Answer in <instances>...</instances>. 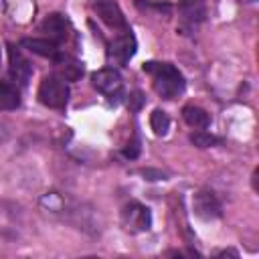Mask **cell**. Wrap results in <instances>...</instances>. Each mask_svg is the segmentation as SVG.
I'll return each instance as SVG.
<instances>
[{
  "mask_svg": "<svg viewBox=\"0 0 259 259\" xmlns=\"http://www.w3.org/2000/svg\"><path fill=\"white\" fill-rule=\"evenodd\" d=\"M144 73L152 77V87L162 99H174L178 97L184 87V75L172 65V63H158V61H148L144 63Z\"/></svg>",
  "mask_w": 259,
  "mask_h": 259,
  "instance_id": "obj_1",
  "label": "cell"
},
{
  "mask_svg": "<svg viewBox=\"0 0 259 259\" xmlns=\"http://www.w3.org/2000/svg\"><path fill=\"white\" fill-rule=\"evenodd\" d=\"M69 85L59 75H47L42 77L38 85V101L51 109H65L69 103Z\"/></svg>",
  "mask_w": 259,
  "mask_h": 259,
  "instance_id": "obj_2",
  "label": "cell"
},
{
  "mask_svg": "<svg viewBox=\"0 0 259 259\" xmlns=\"http://www.w3.org/2000/svg\"><path fill=\"white\" fill-rule=\"evenodd\" d=\"M119 217H121L123 229L130 231V233H146L152 227V212H150V208L146 204H142V202H136V200L127 202L121 208Z\"/></svg>",
  "mask_w": 259,
  "mask_h": 259,
  "instance_id": "obj_3",
  "label": "cell"
},
{
  "mask_svg": "<svg viewBox=\"0 0 259 259\" xmlns=\"http://www.w3.org/2000/svg\"><path fill=\"white\" fill-rule=\"evenodd\" d=\"M136 36L132 34L130 28H123L121 34H117L109 45H107V61L109 65L123 67L130 63V59L136 55Z\"/></svg>",
  "mask_w": 259,
  "mask_h": 259,
  "instance_id": "obj_4",
  "label": "cell"
},
{
  "mask_svg": "<svg viewBox=\"0 0 259 259\" xmlns=\"http://www.w3.org/2000/svg\"><path fill=\"white\" fill-rule=\"evenodd\" d=\"M178 16H180V30L184 34H190L206 18V2L204 0H180Z\"/></svg>",
  "mask_w": 259,
  "mask_h": 259,
  "instance_id": "obj_5",
  "label": "cell"
},
{
  "mask_svg": "<svg viewBox=\"0 0 259 259\" xmlns=\"http://www.w3.org/2000/svg\"><path fill=\"white\" fill-rule=\"evenodd\" d=\"M91 85L101 93L105 95L107 99H117L121 95V89H123V81H121V75L117 69L113 67H105V69H99L91 75Z\"/></svg>",
  "mask_w": 259,
  "mask_h": 259,
  "instance_id": "obj_6",
  "label": "cell"
},
{
  "mask_svg": "<svg viewBox=\"0 0 259 259\" xmlns=\"http://www.w3.org/2000/svg\"><path fill=\"white\" fill-rule=\"evenodd\" d=\"M192 208H194V214L200 217L202 221H214L223 214V206H221V200L217 198V194L208 188H202L194 194L192 198Z\"/></svg>",
  "mask_w": 259,
  "mask_h": 259,
  "instance_id": "obj_7",
  "label": "cell"
},
{
  "mask_svg": "<svg viewBox=\"0 0 259 259\" xmlns=\"http://www.w3.org/2000/svg\"><path fill=\"white\" fill-rule=\"evenodd\" d=\"M91 8L97 14V18L105 22L109 28H127L125 16L115 0H91Z\"/></svg>",
  "mask_w": 259,
  "mask_h": 259,
  "instance_id": "obj_8",
  "label": "cell"
},
{
  "mask_svg": "<svg viewBox=\"0 0 259 259\" xmlns=\"http://www.w3.org/2000/svg\"><path fill=\"white\" fill-rule=\"evenodd\" d=\"M8 73H10V77H12V81H14V85H20V87H24V85H28V81H30V75H32V65H30V61L16 49V47H8Z\"/></svg>",
  "mask_w": 259,
  "mask_h": 259,
  "instance_id": "obj_9",
  "label": "cell"
},
{
  "mask_svg": "<svg viewBox=\"0 0 259 259\" xmlns=\"http://www.w3.org/2000/svg\"><path fill=\"white\" fill-rule=\"evenodd\" d=\"M40 32H45L49 40H53L55 45L67 40L69 36V20L65 14L61 12H53V14H47L45 20L40 22Z\"/></svg>",
  "mask_w": 259,
  "mask_h": 259,
  "instance_id": "obj_10",
  "label": "cell"
},
{
  "mask_svg": "<svg viewBox=\"0 0 259 259\" xmlns=\"http://www.w3.org/2000/svg\"><path fill=\"white\" fill-rule=\"evenodd\" d=\"M53 63H55L57 75L61 79H65V81H77L83 75V63L79 59L67 55V53H61L59 51V55L53 59Z\"/></svg>",
  "mask_w": 259,
  "mask_h": 259,
  "instance_id": "obj_11",
  "label": "cell"
},
{
  "mask_svg": "<svg viewBox=\"0 0 259 259\" xmlns=\"http://www.w3.org/2000/svg\"><path fill=\"white\" fill-rule=\"evenodd\" d=\"M182 119L194 127V130H206L210 125V115L206 109L198 107V105H186L182 107Z\"/></svg>",
  "mask_w": 259,
  "mask_h": 259,
  "instance_id": "obj_12",
  "label": "cell"
},
{
  "mask_svg": "<svg viewBox=\"0 0 259 259\" xmlns=\"http://www.w3.org/2000/svg\"><path fill=\"white\" fill-rule=\"evenodd\" d=\"M22 47H26L30 53L40 55V57H47V59H55L59 55V45H55L49 38H24L22 40Z\"/></svg>",
  "mask_w": 259,
  "mask_h": 259,
  "instance_id": "obj_13",
  "label": "cell"
},
{
  "mask_svg": "<svg viewBox=\"0 0 259 259\" xmlns=\"http://www.w3.org/2000/svg\"><path fill=\"white\" fill-rule=\"evenodd\" d=\"M20 105V91L14 83L0 81V111H12Z\"/></svg>",
  "mask_w": 259,
  "mask_h": 259,
  "instance_id": "obj_14",
  "label": "cell"
},
{
  "mask_svg": "<svg viewBox=\"0 0 259 259\" xmlns=\"http://www.w3.org/2000/svg\"><path fill=\"white\" fill-rule=\"evenodd\" d=\"M150 127L156 136H166L168 130H170V117L166 111L162 109H154L152 115H150Z\"/></svg>",
  "mask_w": 259,
  "mask_h": 259,
  "instance_id": "obj_15",
  "label": "cell"
},
{
  "mask_svg": "<svg viewBox=\"0 0 259 259\" xmlns=\"http://www.w3.org/2000/svg\"><path fill=\"white\" fill-rule=\"evenodd\" d=\"M190 142H192L196 148H210V146H217V144H219V138L212 136L210 132L196 130L194 134H190Z\"/></svg>",
  "mask_w": 259,
  "mask_h": 259,
  "instance_id": "obj_16",
  "label": "cell"
},
{
  "mask_svg": "<svg viewBox=\"0 0 259 259\" xmlns=\"http://www.w3.org/2000/svg\"><path fill=\"white\" fill-rule=\"evenodd\" d=\"M144 101H146V97H144L140 91H134V93L130 95V99H127V107L134 109V111H138V109L144 105Z\"/></svg>",
  "mask_w": 259,
  "mask_h": 259,
  "instance_id": "obj_17",
  "label": "cell"
},
{
  "mask_svg": "<svg viewBox=\"0 0 259 259\" xmlns=\"http://www.w3.org/2000/svg\"><path fill=\"white\" fill-rule=\"evenodd\" d=\"M138 154H140V142L138 140H132L127 144V148L123 150V156L130 158V160H134V158H138Z\"/></svg>",
  "mask_w": 259,
  "mask_h": 259,
  "instance_id": "obj_18",
  "label": "cell"
},
{
  "mask_svg": "<svg viewBox=\"0 0 259 259\" xmlns=\"http://www.w3.org/2000/svg\"><path fill=\"white\" fill-rule=\"evenodd\" d=\"M237 2H245V4H253V2H257V0H237Z\"/></svg>",
  "mask_w": 259,
  "mask_h": 259,
  "instance_id": "obj_19",
  "label": "cell"
},
{
  "mask_svg": "<svg viewBox=\"0 0 259 259\" xmlns=\"http://www.w3.org/2000/svg\"><path fill=\"white\" fill-rule=\"evenodd\" d=\"M0 65H2V47H0Z\"/></svg>",
  "mask_w": 259,
  "mask_h": 259,
  "instance_id": "obj_20",
  "label": "cell"
}]
</instances>
